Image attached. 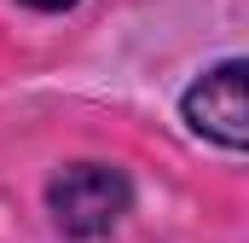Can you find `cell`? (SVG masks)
I'll list each match as a JSON object with an SVG mask.
<instances>
[{"instance_id": "cell-1", "label": "cell", "mask_w": 249, "mask_h": 243, "mask_svg": "<svg viewBox=\"0 0 249 243\" xmlns=\"http://www.w3.org/2000/svg\"><path fill=\"white\" fill-rule=\"evenodd\" d=\"M47 214L70 243H99L133 214V180L116 162H64L47 180Z\"/></svg>"}, {"instance_id": "cell-2", "label": "cell", "mask_w": 249, "mask_h": 243, "mask_svg": "<svg viewBox=\"0 0 249 243\" xmlns=\"http://www.w3.org/2000/svg\"><path fill=\"white\" fill-rule=\"evenodd\" d=\"M180 122L191 127V139L244 156L249 151V64L220 58L191 75V87L180 93Z\"/></svg>"}, {"instance_id": "cell-3", "label": "cell", "mask_w": 249, "mask_h": 243, "mask_svg": "<svg viewBox=\"0 0 249 243\" xmlns=\"http://www.w3.org/2000/svg\"><path fill=\"white\" fill-rule=\"evenodd\" d=\"M18 6H29V12H70V6H81V0H18Z\"/></svg>"}]
</instances>
